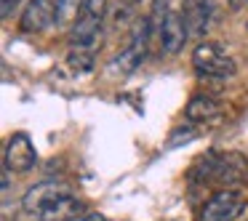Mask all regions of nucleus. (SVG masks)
Masks as SVG:
<instances>
[{"label": "nucleus", "mask_w": 248, "mask_h": 221, "mask_svg": "<svg viewBox=\"0 0 248 221\" xmlns=\"http://www.w3.org/2000/svg\"><path fill=\"white\" fill-rule=\"evenodd\" d=\"M104 19H107V0H86L80 19L70 27V48L96 51L102 43Z\"/></svg>", "instance_id": "f257e3e1"}, {"label": "nucleus", "mask_w": 248, "mask_h": 221, "mask_svg": "<svg viewBox=\"0 0 248 221\" xmlns=\"http://www.w3.org/2000/svg\"><path fill=\"white\" fill-rule=\"evenodd\" d=\"M192 70L203 80H230L235 77L237 64L221 45L203 40L192 48Z\"/></svg>", "instance_id": "f03ea898"}, {"label": "nucleus", "mask_w": 248, "mask_h": 221, "mask_svg": "<svg viewBox=\"0 0 248 221\" xmlns=\"http://www.w3.org/2000/svg\"><path fill=\"white\" fill-rule=\"evenodd\" d=\"M152 38H155V29H152L150 16L136 19L134 32H131V38H128V45H125V48L120 51L118 56H115L109 67H112L115 72H123V75L134 72L136 67L144 64L147 54H150V40H152Z\"/></svg>", "instance_id": "7ed1b4c3"}, {"label": "nucleus", "mask_w": 248, "mask_h": 221, "mask_svg": "<svg viewBox=\"0 0 248 221\" xmlns=\"http://www.w3.org/2000/svg\"><path fill=\"white\" fill-rule=\"evenodd\" d=\"M38 165V152H35V144L27 133H11L3 147V168L14 173V176H24V173L35 171Z\"/></svg>", "instance_id": "20e7f679"}, {"label": "nucleus", "mask_w": 248, "mask_h": 221, "mask_svg": "<svg viewBox=\"0 0 248 221\" xmlns=\"http://www.w3.org/2000/svg\"><path fill=\"white\" fill-rule=\"evenodd\" d=\"M246 208V200L237 189H219L200 208L198 221H235Z\"/></svg>", "instance_id": "39448f33"}, {"label": "nucleus", "mask_w": 248, "mask_h": 221, "mask_svg": "<svg viewBox=\"0 0 248 221\" xmlns=\"http://www.w3.org/2000/svg\"><path fill=\"white\" fill-rule=\"evenodd\" d=\"M214 14H216L214 0H182V19H184L189 40H200L203 43L205 35L211 32Z\"/></svg>", "instance_id": "423d86ee"}, {"label": "nucleus", "mask_w": 248, "mask_h": 221, "mask_svg": "<svg viewBox=\"0 0 248 221\" xmlns=\"http://www.w3.org/2000/svg\"><path fill=\"white\" fill-rule=\"evenodd\" d=\"M56 0H30L24 6V14L19 19V29L24 35H38L43 29L54 27Z\"/></svg>", "instance_id": "0eeeda50"}, {"label": "nucleus", "mask_w": 248, "mask_h": 221, "mask_svg": "<svg viewBox=\"0 0 248 221\" xmlns=\"http://www.w3.org/2000/svg\"><path fill=\"white\" fill-rule=\"evenodd\" d=\"M189 40L184 19L179 11H168V16L163 19L160 29H157V43H160V54L163 56H176L184 48V43Z\"/></svg>", "instance_id": "6e6552de"}, {"label": "nucleus", "mask_w": 248, "mask_h": 221, "mask_svg": "<svg viewBox=\"0 0 248 221\" xmlns=\"http://www.w3.org/2000/svg\"><path fill=\"white\" fill-rule=\"evenodd\" d=\"M67 192H70V187H67L64 181H56V178H43V181L32 184V187L22 194V208L27 210L30 216H38V210L43 208L46 203H51L54 197L67 194Z\"/></svg>", "instance_id": "1a4fd4ad"}, {"label": "nucleus", "mask_w": 248, "mask_h": 221, "mask_svg": "<svg viewBox=\"0 0 248 221\" xmlns=\"http://www.w3.org/2000/svg\"><path fill=\"white\" fill-rule=\"evenodd\" d=\"M83 213H86L83 200H78L72 192H67V194L54 197L51 203H46L43 208L38 210L35 221H72V219H78V216H83Z\"/></svg>", "instance_id": "9d476101"}, {"label": "nucleus", "mask_w": 248, "mask_h": 221, "mask_svg": "<svg viewBox=\"0 0 248 221\" xmlns=\"http://www.w3.org/2000/svg\"><path fill=\"white\" fill-rule=\"evenodd\" d=\"M214 178L224 189H235L237 184H243L248 178V160L243 155H224L216 160Z\"/></svg>", "instance_id": "9b49d317"}, {"label": "nucleus", "mask_w": 248, "mask_h": 221, "mask_svg": "<svg viewBox=\"0 0 248 221\" xmlns=\"http://www.w3.org/2000/svg\"><path fill=\"white\" fill-rule=\"evenodd\" d=\"M219 112H221L219 102H216L214 96H208V93H195V96L187 102V107H184V118H187V123H192V125L205 123V120H214Z\"/></svg>", "instance_id": "f8f14e48"}, {"label": "nucleus", "mask_w": 248, "mask_h": 221, "mask_svg": "<svg viewBox=\"0 0 248 221\" xmlns=\"http://www.w3.org/2000/svg\"><path fill=\"white\" fill-rule=\"evenodd\" d=\"M83 6L86 0H56V14H54V27L56 29H64L72 27V24L80 19Z\"/></svg>", "instance_id": "ddd939ff"}, {"label": "nucleus", "mask_w": 248, "mask_h": 221, "mask_svg": "<svg viewBox=\"0 0 248 221\" xmlns=\"http://www.w3.org/2000/svg\"><path fill=\"white\" fill-rule=\"evenodd\" d=\"M96 51H83V48H70V54H67V64L72 67V70L80 75V72H91L93 64H96Z\"/></svg>", "instance_id": "4468645a"}, {"label": "nucleus", "mask_w": 248, "mask_h": 221, "mask_svg": "<svg viewBox=\"0 0 248 221\" xmlns=\"http://www.w3.org/2000/svg\"><path fill=\"white\" fill-rule=\"evenodd\" d=\"M22 3H24V0H0V16L8 22L11 16H16V11H19Z\"/></svg>", "instance_id": "2eb2a0df"}, {"label": "nucleus", "mask_w": 248, "mask_h": 221, "mask_svg": "<svg viewBox=\"0 0 248 221\" xmlns=\"http://www.w3.org/2000/svg\"><path fill=\"white\" fill-rule=\"evenodd\" d=\"M72 221H107V219H104V213H99V210H86L83 216H78V219H72Z\"/></svg>", "instance_id": "dca6fc26"}, {"label": "nucleus", "mask_w": 248, "mask_h": 221, "mask_svg": "<svg viewBox=\"0 0 248 221\" xmlns=\"http://www.w3.org/2000/svg\"><path fill=\"white\" fill-rule=\"evenodd\" d=\"M248 0H227V6L232 8V11H240V8H246Z\"/></svg>", "instance_id": "f3484780"}, {"label": "nucleus", "mask_w": 248, "mask_h": 221, "mask_svg": "<svg viewBox=\"0 0 248 221\" xmlns=\"http://www.w3.org/2000/svg\"><path fill=\"white\" fill-rule=\"evenodd\" d=\"M246 32H248V19H246Z\"/></svg>", "instance_id": "a211bd4d"}]
</instances>
